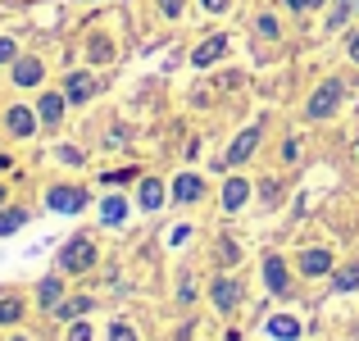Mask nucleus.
<instances>
[{
    "label": "nucleus",
    "mask_w": 359,
    "mask_h": 341,
    "mask_svg": "<svg viewBox=\"0 0 359 341\" xmlns=\"http://www.w3.org/2000/svg\"><path fill=\"white\" fill-rule=\"evenodd\" d=\"M91 264H96V246H91V236H73V241H64V250H60V269L64 273H87Z\"/></svg>",
    "instance_id": "1"
},
{
    "label": "nucleus",
    "mask_w": 359,
    "mask_h": 341,
    "mask_svg": "<svg viewBox=\"0 0 359 341\" xmlns=\"http://www.w3.org/2000/svg\"><path fill=\"white\" fill-rule=\"evenodd\" d=\"M341 96H346V87L337 78H327L323 87L314 91V100H309V119H327V114H337V105H341Z\"/></svg>",
    "instance_id": "2"
},
{
    "label": "nucleus",
    "mask_w": 359,
    "mask_h": 341,
    "mask_svg": "<svg viewBox=\"0 0 359 341\" xmlns=\"http://www.w3.org/2000/svg\"><path fill=\"white\" fill-rule=\"evenodd\" d=\"M46 205H50L55 214H78L82 205H87V192H82V187H50V192H46Z\"/></svg>",
    "instance_id": "3"
},
{
    "label": "nucleus",
    "mask_w": 359,
    "mask_h": 341,
    "mask_svg": "<svg viewBox=\"0 0 359 341\" xmlns=\"http://www.w3.org/2000/svg\"><path fill=\"white\" fill-rule=\"evenodd\" d=\"M264 282H269V291L273 296H287V260H282V255H269V260H264Z\"/></svg>",
    "instance_id": "4"
},
{
    "label": "nucleus",
    "mask_w": 359,
    "mask_h": 341,
    "mask_svg": "<svg viewBox=\"0 0 359 341\" xmlns=\"http://www.w3.org/2000/svg\"><path fill=\"white\" fill-rule=\"evenodd\" d=\"M210 300L223 309V314H228V309H237V300H241V287H237L232 278H214V287H210Z\"/></svg>",
    "instance_id": "5"
},
{
    "label": "nucleus",
    "mask_w": 359,
    "mask_h": 341,
    "mask_svg": "<svg viewBox=\"0 0 359 341\" xmlns=\"http://www.w3.org/2000/svg\"><path fill=\"white\" fill-rule=\"evenodd\" d=\"M64 96H69L73 105L91 100V96H96V78H91V73H69V82H64Z\"/></svg>",
    "instance_id": "6"
},
{
    "label": "nucleus",
    "mask_w": 359,
    "mask_h": 341,
    "mask_svg": "<svg viewBox=\"0 0 359 341\" xmlns=\"http://www.w3.org/2000/svg\"><path fill=\"white\" fill-rule=\"evenodd\" d=\"M223 51H228V36H210V41H201V46H196L191 64H196V69H210L214 60H223Z\"/></svg>",
    "instance_id": "7"
},
{
    "label": "nucleus",
    "mask_w": 359,
    "mask_h": 341,
    "mask_svg": "<svg viewBox=\"0 0 359 341\" xmlns=\"http://www.w3.org/2000/svg\"><path fill=\"white\" fill-rule=\"evenodd\" d=\"M201 196H205V182H201V178H196V173H177V182H173V201L177 205H191V201H201Z\"/></svg>",
    "instance_id": "8"
},
{
    "label": "nucleus",
    "mask_w": 359,
    "mask_h": 341,
    "mask_svg": "<svg viewBox=\"0 0 359 341\" xmlns=\"http://www.w3.org/2000/svg\"><path fill=\"white\" fill-rule=\"evenodd\" d=\"M5 123H9V132H14V137H32L36 132V114L27 109V105H14L5 114Z\"/></svg>",
    "instance_id": "9"
},
{
    "label": "nucleus",
    "mask_w": 359,
    "mask_h": 341,
    "mask_svg": "<svg viewBox=\"0 0 359 341\" xmlns=\"http://www.w3.org/2000/svg\"><path fill=\"white\" fill-rule=\"evenodd\" d=\"M255 146H259V128H245L237 141H232V150H228V164H241V159H250L255 155Z\"/></svg>",
    "instance_id": "10"
},
{
    "label": "nucleus",
    "mask_w": 359,
    "mask_h": 341,
    "mask_svg": "<svg viewBox=\"0 0 359 341\" xmlns=\"http://www.w3.org/2000/svg\"><path fill=\"white\" fill-rule=\"evenodd\" d=\"M245 201H250V182H245V178H228V187H223V210H241Z\"/></svg>",
    "instance_id": "11"
},
{
    "label": "nucleus",
    "mask_w": 359,
    "mask_h": 341,
    "mask_svg": "<svg viewBox=\"0 0 359 341\" xmlns=\"http://www.w3.org/2000/svg\"><path fill=\"white\" fill-rule=\"evenodd\" d=\"M327 269H332V255L318 250V246L300 255V273H309V278H318V273H327Z\"/></svg>",
    "instance_id": "12"
},
{
    "label": "nucleus",
    "mask_w": 359,
    "mask_h": 341,
    "mask_svg": "<svg viewBox=\"0 0 359 341\" xmlns=\"http://www.w3.org/2000/svg\"><path fill=\"white\" fill-rule=\"evenodd\" d=\"M41 60H14V82L18 87H36V82H41Z\"/></svg>",
    "instance_id": "13"
},
{
    "label": "nucleus",
    "mask_w": 359,
    "mask_h": 341,
    "mask_svg": "<svg viewBox=\"0 0 359 341\" xmlns=\"http://www.w3.org/2000/svg\"><path fill=\"white\" fill-rule=\"evenodd\" d=\"M137 201H141V210H159V205H164V187H159L155 178H146L141 192H137Z\"/></svg>",
    "instance_id": "14"
},
{
    "label": "nucleus",
    "mask_w": 359,
    "mask_h": 341,
    "mask_svg": "<svg viewBox=\"0 0 359 341\" xmlns=\"http://www.w3.org/2000/svg\"><path fill=\"white\" fill-rule=\"evenodd\" d=\"M64 100H69V96H55V91H46L41 105H36V109H41V123H60V119H64Z\"/></svg>",
    "instance_id": "15"
},
{
    "label": "nucleus",
    "mask_w": 359,
    "mask_h": 341,
    "mask_svg": "<svg viewBox=\"0 0 359 341\" xmlns=\"http://www.w3.org/2000/svg\"><path fill=\"white\" fill-rule=\"evenodd\" d=\"M269 333L282 337V341H296V337H300V323H296L291 314H278V319H269Z\"/></svg>",
    "instance_id": "16"
},
{
    "label": "nucleus",
    "mask_w": 359,
    "mask_h": 341,
    "mask_svg": "<svg viewBox=\"0 0 359 341\" xmlns=\"http://www.w3.org/2000/svg\"><path fill=\"white\" fill-rule=\"evenodd\" d=\"M60 296H64V282H60V278H46L41 287H36V300H41L46 309H55V305H60Z\"/></svg>",
    "instance_id": "17"
},
{
    "label": "nucleus",
    "mask_w": 359,
    "mask_h": 341,
    "mask_svg": "<svg viewBox=\"0 0 359 341\" xmlns=\"http://www.w3.org/2000/svg\"><path fill=\"white\" fill-rule=\"evenodd\" d=\"M100 219H105L109 227H118L123 219H128V205H123V201H118V196H109V201H105V205H100Z\"/></svg>",
    "instance_id": "18"
},
{
    "label": "nucleus",
    "mask_w": 359,
    "mask_h": 341,
    "mask_svg": "<svg viewBox=\"0 0 359 341\" xmlns=\"http://www.w3.org/2000/svg\"><path fill=\"white\" fill-rule=\"evenodd\" d=\"M332 287H337V291H355V287H359V264H346V269H337Z\"/></svg>",
    "instance_id": "19"
},
{
    "label": "nucleus",
    "mask_w": 359,
    "mask_h": 341,
    "mask_svg": "<svg viewBox=\"0 0 359 341\" xmlns=\"http://www.w3.org/2000/svg\"><path fill=\"white\" fill-rule=\"evenodd\" d=\"M18 319H23V300L5 296V300H0V323H18Z\"/></svg>",
    "instance_id": "20"
},
{
    "label": "nucleus",
    "mask_w": 359,
    "mask_h": 341,
    "mask_svg": "<svg viewBox=\"0 0 359 341\" xmlns=\"http://www.w3.org/2000/svg\"><path fill=\"white\" fill-rule=\"evenodd\" d=\"M27 223V214L23 210H5L0 214V236H9V232H18V227Z\"/></svg>",
    "instance_id": "21"
},
{
    "label": "nucleus",
    "mask_w": 359,
    "mask_h": 341,
    "mask_svg": "<svg viewBox=\"0 0 359 341\" xmlns=\"http://www.w3.org/2000/svg\"><path fill=\"white\" fill-rule=\"evenodd\" d=\"M87 309H91V300L82 296V300H69V305H55V314L60 319H78V314H87Z\"/></svg>",
    "instance_id": "22"
},
{
    "label": "nucleus",
    "mask_w": 359,
    "mask_h": 341,
    "mask_svg": "<svg viewBox=\"0 0 359 341\" xmlns=\"http://www.w3.org/2000/svg\"><path fill=\"white\" fill-rule=\"evenodd\" d=\"M346 14H351V0H337V9L327 14V27H341V23H346Z\"/></svg>",
    "instance_id": "23"
},
{
    "label": "nucleus",
    "mask_w": 359,
    "mask_h": 341,
    "mask_svg": "<svg viewBox=\"0 0 359 341\" xmlns=\"http://www.w3.org/2000/svg\"><path fill=\"white\" fill-rule=\"evenodd\" d=\"M109 55H114V46H109L105 36H96V41H91V60L100 64V60H109Z\"/></svg>",
    "instance_id": "24"
},
{
    "label": "nucleus",
    "mask_w": 359,
    "mask_h": 341,
    "mask_svg": "<svg viewBox=\"0 0 359 341\" xmlns=\"http://www.w3.org/2000/svg\"><path fill=\"white\" fill-rule=\"evenodd\" d=\"M255 27H259V36H278V18H273V14H259Z\"/></svg>",
    "instance_id": "25"
},
{
    "label": "nucleus",
    "mask_w": 359,
    "mask_h": 341,
    "mask_svg": "<svg viewBox=\"0 0 359 341\" xmlns=\"http://www.w3.org/2000/svg\"><path fill=\"white\" fill-rule=\"evenodd\" d=\"M14 60H18V46L9 36H0V64H14Z\"/></svg>",
    "instance_id": "26"
},
{
    "label": "nucleus",
    "mask_w": 359,
    "mask_h": 341,
    "mask_svg": "<svg viewBox=\"0 0 359 341\" xmlns=\"http://www.w3.org/2000/svg\"><path fill=\"white\" fill-rule=\"evenodd\" d=\"M109 341H137V333H132L128 323H114V328H109Z\"/></svg>",
    "instance_id": "27"
},
{
    "label": "nucleus",
    "mask_w": 359,
    "mask_h": 341,
    "mask_svg": "<svg viewBox=\"0 0 359 341\" xmlns=\"http://www.w3.org/2000/svg\"><path fill=\"white\" fill-rule=\"evenodd\" d=\"M182 5H187V0H159V9H164L168 18H177V14H182Z\"/></svg>",
    "instance_id": "28"
},
{
    "label": "nucleus",
    "mask_w": 359,
    "mask_h": 341,
    "mask_svg": "<svg viewBox=\"0 0 359 341\" xmlns=\"http://www.w3.org/2000/svg\"><path fill=\"white\" fill-rule=\"evenodd\" d=\"M69 341H91V328H87V323H73V333H69Z\"/></svg>",
    "instance_id": "29"
},
{
    "label": "nucleus",
    "mask_w": 359,
    "mask_h": 341,
    "mask_svg": "<svg viewBox=\"0 0 359 341\" xmlns=\"http://www.w3.org/2000/svg\"><path fill=\"white\" fill-rule=\"evenodd\" d=\"M205 9H228V0H201Z\"/></svg>",
    "instance_id": "30"
},
{
    "label": "nucleus",
    "mask_w": 359,
    "mask_h": 341,
    "mask_svg": "<svg viewBox=\"0 0 359 341\" xmlns=\"http://www.w3.org/2000/svg\"><path fill=\"white\" fill-rule=\"evenodd\" d=\"M351 60H355V64H359V32H355V36H351Z\"/></svg>",
    "instance_id": "31"
},
{
    "label": "nucleus",
    "mask_w": 359,
    "mask_h": 341,
    "mask_svg": "<svg viewBox=\"0 0 359 341\" xmlns=\"http://www.w3.org/2000/svg\"><path fill=\"white\" fill-rule=\"evenodd\" d=\"M282 5H291V9H309V5H305V0H282Z\"/></svg>",
    "instance_id": "32"
},
{
    "label": "nucleus",
    "mask_w": 359,
    "mask_h": 341,
    "mask_svg": "<svg viewBox=\"0 0 359 341\" xmlns=\"http://www.w3.org/2000/svg\"><path fill=\"white\" fill-rule=\"evenodd\" d=\"M0 205H5V182H0Z\"/></svg>",
    "instance_id": "33"
},
{
    "label": "nucleus",
    "mask_w": 359,
    "mask_h": 341,
    "mask_svg": "<svg viewBox=\"0 0 359 341\" xmlns=\"http://www.w3.org/2000/svg\"><path fill=\"white\" fill-rule=\"evenodd\" d=\"M305 5H318V0H305Z\"/></svg>",
    "instance_id": "34"
},
{
    "label": "nucleus",
    "mask_w": 359,
    "mask_h": 341,
    "mask_svg": "<svg viewBox=\"0 0 359 341\" xmlns=\"http://www.w3.org/2000/svg\"><path fill=\"white\" fill-rule=\"evenodd\" d=\"M14 341H23V337H14Z\"/></svg>",
    "instance_id": "35"
}]
</instances>
